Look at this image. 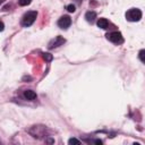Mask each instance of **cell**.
<instances>
[{"mask_svg":"<svg viewBox=\"0 0 145 145\" xmlns=\"http://www.w3.org/2000/svg\"><path fill=\"white\" fill-rule=\"evenodd\" d=\"M57 24H58V26H59L60 28L67 29V28L70 26V24H71V18H70L69 16H67V15L61 16V17L59 18V20H58Z\"/></svg>","mask_w":145,"mask_h":145,"instance_id":"obj_5","label":"cell"},{"mask_svg":"<svg viewBox=\"0 0 145 145\" xmlns=\"http://www.w3.org/2000/svg\"><path fill=\"white\" fill-rule=\"evenodd\" d=\"M24 97L26 100H28V101H33V100L36 99V93L34 91H32V89H26L24 92Z\"/></svg>","mask_w":145,"mask_h":145,"instance_id":"obj_7","label":"cell"},{"mask_svg":"<svg viewBox=\"0 0 145 145\" xmlns=\"http://www.w3.org/2000/svg\"><path fill=\"white\" fill-rule=\"evenodd\" d=\"M66 9H67V11H69V12H75L76 7H75V5H67V6H66Z\"/></svg>","mask_w":145,"mask_h":145,"instance_id":"obj_10","label":"cell"},{"mask_svg":"<svg viewBox=\"0 0 145 145\" xmlns=\"http://www.w3.org/2000/svg\"><path fill=\"white\" fill-rule=\"evenodd\" d=\"M0 3H1V0H0Z\"/></svg>","mask_w":145,"mask_h":145,"instance_id":"obj_16","label":"cell"},{"mask_svg":"<svg viewBox=\"0 0 145 145\" xmlns=\"http://www.w3.org/2000/svg\"><path fill=\"white\" fill-rule=\"evenodd\" d=\"M18 3H19V6H27V5H29L31 3V0H19L18 1Z\"/></svg>","mask_w":145,"mask_h":145,"instance_id":"obj_13","label":"cell"},{"mask_svg":"<svg viewBox=\"0 0 145 145\" xmlns=\"http://www.w3.org/2000/svg\"><path fill=\"white\" fill-rule=\"evenodd\" d=\"M43 58H44L45 61H51L53 57H52V54H50V53H43Z\"/></svg>","mask_w":145,"mask_h":145,"instance_id":"obj_11","label":"cell"},{"mask_svg":"<svg viewBox=\"0 0 145 145\" xmlns=\"http://www.w3.org/2000/svg\"><path fill=\"white\" fill-rule=\"evenodd\" d=\"M85 18H86L87 22L92 23V22H94V19L96 18V12H95V11H87V12L85 14Z\"/></svg>","mask_w":145,"mask_h":145,"instance_id":"obj_9","label":"cell"},{"mask_svg":"<svg viewBox=\"0 0 145 145\" xmlns=\"http://www.w3.org/2000/svg\"><path fill=\"white\" fill-rule=\"evenodd\" d=\"M106 39L114 43V44H120L123 42V37H122V34L120 32H111V33H108L106 34Z\"/></svg>","mask_w":145,"mask_h":145,"instance_id":"obj_4","label":"cell"},{"mask_svg":"<svg viewBox=\"0 0 145 145\" xmlns=\"http://www.w3.org/2000/svg\"><path fill=\"white\" fill-rule=\"evenodd\" d=\"M68 143L69 144H80V140H78L77 138H70L68 140Z\"/></svg>","mask_w":145,"mask_h":145,"instance_id":"obj_14","label":"cell"},{"mask_svg":"<svg viewBox=\"0 0 145 145\" xmlns=\"http://www.w3.org/2000/svg\"><path fill=\"white\" fill-rule=\"evenodd\" d=\"M65 42H66V40H65L62 36L59 35V36H56L53 40H51V41L49 42L48 48H49V49H54V48H58V46L62 45Z\"/></svg>","mask_w":145,"mask_h":145,"instance_id":"obj_6","label":"cell"},{"mask_svg":"<svg viewBox=\"0 0 145 145\" xmlns=\"http://www.w3.org/2000/svg\"><path fill=\"white\" fill-rule=\"evenodd\" d=\"M142 11L138 8H131L126 12V19L128 22H139L142 19Z\"/></svg>","mask_w":145,"mask_h":145,"instance_id":"obj_2","label":"cell"},{"mask_svg":"<svg viewBox=\"0 0 145 145\" xmlns=\"http://www.w3.org/2000/svg\"><path fill=\"white\" fill-rule=\"evenodd\" d=\"M3 29H5V24L2 20H0V32H2Z\"/></svg>","mask_w":145,"mask_h":145,"instance_id":"obj_15","label":"cell"},{"mask_svg":"<svg viewBox=\"0 0 145 145\" xmlns=\"http://www.w3.org/2000/svg\"><path fill=\"white\" fill-rule=\"evenodd\" d=\"M144 53H145V50H140V51H139V54H138V57H139V60H140L142 62H145Z\"/></svg>","mask_w":145,"mask_h":145,"instance_id":"obj_12","label":"cell"},{"mask_svg":"<svg viewBox=\"0 0 145 145\" xmlns=\"http://www.w3.org/2000/svg\"><path fill=\"white\" fill-rule=\"evenodd\" d=\"M28 133L34 137V138H43L44 136L46 137V128L45 126H41V125H36V126H32L28 130Z\"/></svg>","mask_w":145,"mask_h":145,"instance_id":"obj_1","label":"cell"},{"mask_svg":"<svg viewBox=\"0 0 145 145\" xmlns=\"http://www.w3.org/2000/svg\"><path fill=\"white\" fill-rule=\"evenodd\" d=\"M78 1H79V0H78Z\"/></svg>","mask_w":145,"mask_h":145,"instance_id":"obj_17","label":"cell"},{"mask_svg":"<svg viewBox=\"0 0 145 145\" xmlns=\"http://www.w3.org/2000/svg\"><path fill=\"white\" fill-rule=\"evenodd\" d=\"M36 17H37V12H36V11H28V12H26V14L24 15V17H23L22 25H23L24 27L31 26V25L35 22Z\"/></svg>","mask_w":145,"mask_h":145,"instance_id":"obj_3","label":"cell"},{"mask_svg":"<svg viewBox=\"0 0 145 145\" xmlns=\"http://www.w3.org/2000/svg\"><path fill=\"white\" fill-rule=\"evenodd\" d=\"M97 26H99L100 28L105 29V28H108V26H109V20H108L106 18H100V19L97 20Z\"/></svg>","mask_w":145,"mask_h":145,"instance_id":"obj_8","label":"cell"}]
</instances>
